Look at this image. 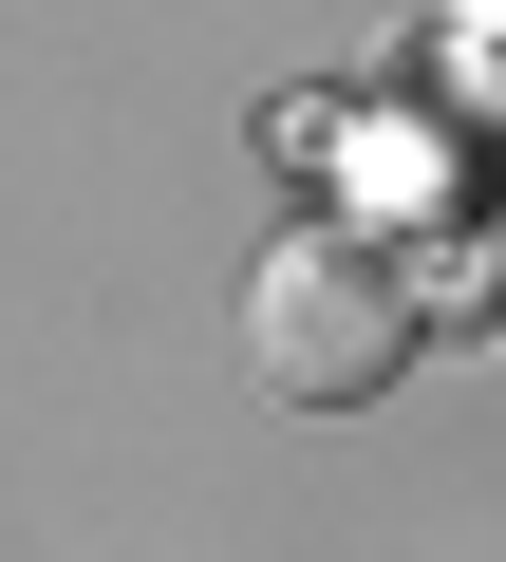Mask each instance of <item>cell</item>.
Masks as SVG:
<instances>
[{
    "label": "cell",
    "instance_id": "7a4b0ae2",
    "mask_svg": "<svg viewBox=\"0 0 506 562\" xmlns=\"http://www.w3.org/2000/svg\"><path fill=\"white\" fill-rule=\"evenodd\" d=\"M487 338H506V262H487Z\"/></svg>",
    "mask_w": 506,
    "mask_h": 562
},
{
    "label": "cell",
    "instance_id": "6da1fadb",
    "mask_svg": "<svg viewBox=\"0 0 506 562\" xmlns=\"http://www.w3.org/2000/svg\"><path fill=\"white\" fill-rule=\"evenodd\" d=\"M413 357V262L357 244V225H301L263 281H244V375H263L282 413H375Z\"/></svg>",
    "mask_w": 506,
    "mask_h": 562
}]
</instances>
